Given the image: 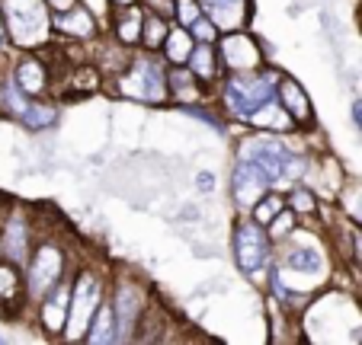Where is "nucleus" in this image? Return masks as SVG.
I'll use <instances>...</instances> for the list:
<instances>
[{
	"label": "nucleus",
	"instance_id": "nucleus-29",
	"mask_svg": "<svg viewBox=\"0 0 362 345\" xmlns=\"http://www.w3.org/2000/svg\"><path fill=\"white\" fill-rule=\"evenodd\" d=\"M288 208H292L295 214H298V211H301V214H305V211H308V214H315V211H317L315 192H311V189H295L292 195H288Z\"/></svg>",
	"mask_w": 362,
	"mask_h": 345
},
{
	"label": "nucleus",
	"instance_id": "nucleus-6",
	"mask_svg": "<svg viewBox=\"0 0 362 345\" xmlns=\"http://www.w3.org/2000/svg\"><path fill=\"white\" fill-rule=\"evenodd\" d=\"M64 275V253L58 243H39L29 256V269H26V291L29 298L42 301Z\"/></svg>",
	"mask_w": 362,
	"mask_h": 345
},
{
	"label": "nucleus",
	"instance_id": "nucleus-33",
	"mask_svg": "<svg viewBox=\"0 0 362 345\" xmlns=\"http://www.w3.org/2000/svg\"><path fill=\"white\" fill-rule=\"evenodd\" d=\"M196 186H199V189H215V176H212V173H199Z\"/></svg>",
	"mask_w": 362,
	"mask_h": 345
},
{
	"label": "nucleus",
	"instance_id": "nucleus-3",
	"mask_svg": "<svg viewBox=\"0 0 362 345\" xmlns=\"http://www.w3.org/2000/svg\"><path fill=\"white\" fill-rule=\"evenodd\" d=\"M276 83H279V74H273V71L231 74L225 80V106L247 122L257 109H263L267 102L276 99Z\"/></svg>",
	"mask_w": 362,
	"mask_h": 345
},
{
	"label": "nucleus",
	"instance_id": "nucleus-7",
	"mask_svg": "<svg viewBox=\"0 0 362 345\" xmlns=\"http://www.w3.org/2000/svg\"><path fill=\"white\" fill-rule=\"evenodd\" d=\"M234 259L244 275H257L269 262V230L260 221H238L234 227Z\"/></svg>",
	"mask_w": 362,
	"mask_h": 345
},
{
	"label": "nucleus",
	"instance_id": "nucleus-23",
	"mask_svg": "<svg viewBox=\"0 0 362 345\" xmlns=\"http://www.w3.org/2000/svg\"><path fill=\"white\" fill-rule=\"evenodd\" d=\"M286 269H295V272H305V275H317L321 278L324 272V259L317 250H311V246H292V250H286Z\"/></svg>",
	"mask_w": 362,
	"mask_h": 345
},
{
	"label": "nucleus",
	"instance_id": "nucleus-15",
	"mask_svg": "<svg viewBox=\"0 0 362 345\" xmlns=\"http://www.w3.org/2000/svg\"><path fill=\"white\" fill-rule=\"evenodd\" d=\"M52 29L62 35H71V39H90L96 32V20L90 16L87 7L74 4L71 10H62V13L52 16Z\"/></svg>",
	"mask_w": 362,
	"mask_h": 345
},
{
	"label": "nucleus",
	"instance_id": "nucleus-14",
	"mask_svg": "<svg viewBox=\"0 0 362 345\" xmlns=\"http://www.w3.org/2000/svg\"><path fill=\"white\" fill-rule=\"evenodd\" d=\"M23 294H29V291H26V284H23L16 262L13 259H0V313L10 317V313L20 310Z\"/></svg>",
	"mask_w": 362,
	"mask_h": 345
},
{
	"label": "nucleus",
	"instance_id": "nucleus-5",
	"mask_svg": "<svg viewBox=\"0 0 362 345\" xmlns=\"http://www.w3.org/2000/svg\"><path fill=\"white\" fill-rule=\"evenodd\" d=\"M100 304H103V282L93 272H81L77 282L71 284V313H68V326H64L68 342H77V339L87 336Z\"/></svg>",
	"mask_w": 362,
	"mask_h": 345
},
{
	"label": "nucleus",
	"instance_id": "nucleus-19",
	"mask_svg": "<svg viewBox=\"0 0 362 345\" xmlns=\"http://www.w3.org/2000/svg\"><path fill=\"white\" fill-rule=\"evenodd\" d=\"M196 35L189 32L186 26H170V32H167V42H164V58L177 68V64H189V58H192V52H196Z\"/></svg>",
	"mask_w": 362,
	"mask_h": 345
},
{
	"label": "nucleus",
	"instance_id": "nucleus-2",
	"mask_svg": "<svg viewBox=\"0 0 362 345\" xmlns=\"http://www.w3.org/2000/svg\"><path fill=\"white\" fill-rule=\"evenodd\" d=\"M10 39L20 48H35L52 35V16L45 0H0Z\"/></svg>",
	"mask_w": 362,
	"mask_h": 345
},
{
	"label": "nucleus",
	"instance_id": "nucleus-9",
	"mask_svg": "<svg viewBox=\"0 0 362 345\" xmlns=\"http://www.w3.org/2000/svg\"><path fill=\"white\" fill-rule=\"evenodd\" d=\"M269 186H273V179L267 176V169L257 167L253 160H244V157H240L238 167H234V173H231L234 202H238L240 208H253V205L269 192Z\"/></svg>",
	"mask_w": 362,
	"mask_h": 345
},
{
	"label": "nucleus",
	"instance_id": "nucleus-12",
	"mask_svg": "<svg viewBox=\"0 0 362 345\" xmlns=\"http://www.w3.org/2000/svg\"><path fill=\"white\" fill-rule=\"evenodd\" d=\"M42 326L48 336H58L68 326V313H71V284L58 282L52 291L42 298Z\"/></svg>",
	"mask_w": 362,
	"mask_h": 345
},
{
	"label": "nucleus",
	"instance_id": "nucleus-17",
	"mask_svg": "<svg viewBox=\"0 0 362 345\" xmlns=\"http://www.w3.org/2000/svg\"><path fill=\"white\" fill-rule=\"evenodd\" d=\"M0 246H4V256L13 259L16 265L26 262L29 256V227L23 217H10L7 224H4V230H0Z\"/></svg>",
	"mask_w": 362,
	"mask_h": 345
},
{
	"label": "nucleus",
	"instance_id": "nucleus-28",
	"mask_svg": "<svg viewBox=\"0 0 362 345\" xmlns=\"http://www.w3.org/2000/svg\"><path fill=\"white\" fill-rule=\"evenodd\" d=\"M292 230H295V211L292 208H282L279 214L273 217V224H269V237L282 240V237H288Z\"/></svg>",
	"mask_w": 362,
	"mask_h": 345
},
{
	"label": "nucleus",
	"instance_id": "nucleus-26",
	"mask_svg": "<svg viewBox=\"0 0 362 345\" xmlns=\"http://www.w3.org/2000/svg\"><path fill=\"white\" fill-rule=\"evenodd\" d=\"M282 208H286V198H282V195H269V192H267L260 202L253 205V221H260L263 227H267V224H273V217L279 214Z\"/></svg>",
	"mask_w": 362,
	"mask_h": 345
},
{
	"label": "nucleus",
	"instance_id": "nucleus-36",
	"mask_svg": "<svg viewBox=\"0 0 362 345\" xmlns=\"http://www.w3.org/2000/svg\"><path fill=\"white\" fill-rule=\"evenodd\" d=\"M116 7H132V4H138V0H112Z\"/></svg>",
	"mask_w": 362,
	"mask_h": 345
},
{
	"label": "nucleus",
	"instance_id": "nucleus-13",
	"mask_svg": "<svg viewBox=\"0 0 362 345\" xmlns=\"http://www.w3.org/2000/svg\"><path fill=\"white\" fill-rule=\"evenodd\" d=\"M276 99L286 106V112L295 119V125H311L315 112H311V102L305 96V87H301L295 77L279 74V83H276Z\"/></svg>",
	"mask_w": 362,
	"mask_h": 345
},
{
	"label": "nucleus",
	"instance_id": "nucleus-20",
	"mask_svg": "<svg viewBox=\"0 0 362 345\" xmlns=\"http://www.w3.org/2000/svg\"><path fill=\"white\" fill-rule=\"evenodd\" d=\"M141 35H144V13L138 10V4H132V7H119L116 13V39L119 45H141Z\"/></svg>",
	"mask_w": 362,
	"mask_h": 345
},
{
	"label": "nucleus",
	"instance_id": "nucleus-16",
	"mask_svg": "<svg viewBox=\"0 0 362 345\" xmlns=\"http://www.w3.org/2000/svg\"><path fill=\"white\" fill-rule=\"evenodd\" d=\"M13 83L26 96H45L48 93V68L39 58H23L13 68Z\"/></svg>",
	"mask_w": 362,
	"mask_h": 345
},
{
	"label": "nucleus",
	"instance_id": "nucleus-10",
	"mask_svg": "<svg viewBox=\"0 0 362 345\" xmlns=\"http://www.w3.org/2000/svg\"><path fill=\"white\" fill-rule=\"evenodd\" d=\"M112 310H116V336L119 339H129L132 332L138 329L141 313H144L141 288H138L135 282H122V284H119V291H116V304H112Z\"/></svg>",
	"mask_w": 362,
	"mask_h": 345
},
{
	"label": "nucleus",
	"instance_id": "nucleus-18",
	"mask_svg": "<svg viewBox=\"0 0 362 345\" xmlns=\"http://www.w3.org/2000/svg\"><path fill=\"white\" fill-rule=\"evenodd\" d=\"M189 71L202 83L218 80V74H221V52H218V45H215V42H199L196 52H192V58H189Z\"/></svg>",
	"mask_w": 362,
	"mask_h": 345
},
{
	"label": "nucleus",
	"instance_id": "nucleus-24",
	"mask_svg": "<svg viewBox=\"0 0 362 345\" xmlns=\"http://www.w3.org/2000/svg\"><path fill=\"white\" fill-rule=\"evenodd\" d=\"M87 342H93V345H103V342H116V310H112L110 304H100V310H96V317H93V323H90V329H87Z\"/></svg>",
	"mask_w": 362,
	"mask_h": 345
},
{
	"label": "nucleus",
	"instance_id": "nucleus-27",
	"mask_svg": "<svg viewBox=\"0 0 362 345\" xmlns=\"http://www.w3.org/2000/svg\"><path fill=\"white\" fill-rule=\"evenodd\" d=\"M199 16H202V4L199 0H173V20H180V26L189 29Z\"/></svg>",
	"mask_w": 362,
	"mask_h": 345
},
{
	"label": "nucleus",
	"instance_id": "nucleus-32",
	"mask_svg": "<svg viewBox=\"0 0 362 345\" xmlns=\"http://www.w3.org/2000/svg\"><path fill=\"white\" fill-rule=\"evenodd\" d=\"M45 4L55 10V13H62V10H71V7H74L77 0H45Z\"/></svg>",
	"mask_w": 362,
	"mask_h": 345
},
{
	"label": "nucleus",
	"instance_id": "nucleus-8",
	"mask_svg": "<svg viewBox=\"0 0 362 345\" xmlns=\"http://www.w3.org/2000/svg\"><path fill=\"white\" fill-rule=\"evenodd\" d=\"M221 52V64H225L231 74H250V71H263V52L260 42L247 35L244 29L238 32H225V39L218 42Z\"/></svg>",
	"mask_w": 362,
	"mask_h": 345
},
{
	"label": "nucleus",
	"instance_id": "nucleus-21",
	"mask_svg": "<svg viewBox=\"0 0 362 345\" xmlns=\"http://www.w3.org/2000/svg\"><path fill=\"white\" fill-rule=\"evenodd\" d=\"M167 80H170V96L173 99H180V102H199L205 96L202 93V80L189 71V64H177V71H170Z\"/></svg>",
	"mask_w": 362,
	"mask_h": 345
},
{
	"label": "nucleus",
	"instance_id": "nucleus-35",
	"mask_svg": "<svg viewBox=\"0 0 362 345\" xmlns=\"http://www.w3.org/2000/svg\"><path fill=\"white\" fill-rule=\"evenodd\" d=\"M353 122H356V128L362 131V99L353 102Z\"/></svg>",
	"mask_w": 362,
	"mask_h": 345
},
{
	"label": "nucleus",
	"instance_id": "nucleus-25",
	"mask_svg": "<svg viewBox=\"0 0 362 345\" xmlns=\"http://www.w3.org/2000/svg\"><path fill=\"white\" fill-rule=\"evenodd\" d=\"M167 32H170V26H167V16H160V13H144L141 45L148 48V52H158V48H164Z\"/></svg>",
	"mask_w": 362,
	"mask_h": 345
},
{
	"label": "nucleus",
	"instance_id": "nucleus-30",
	"mask_svg": "<svg viewBox=\"0 0 362 345\" xmlns=\"http://www.w3.org/2000/svg\"><path fill=\"white\" fill-rule=\"evenodd\" d=\"M189 32L196 35V42H215V39H218V32H221V29L215 26V23L202 13V16H199V20L189 26Z\"/></svg>",
	"mask_w": 362,
	"mask_h": 345
},
{
	"label": "nucleus",
	"instance_id": "nucleus-34",
	"mask_svg": "<svg viewBox=\"0 0 362 345\" xmlns=\"http://www.w3.org/2000/svg\"><path fill=\"white\" fill-rule=\"evenodd\" d=\"M7 39H10V29H7V20H4V10H0V48L7 45Z\"/></svg>",
	"mask_w": 362,
	"mask_h": 345
},
{
	"label": "nucleus",
	"instance_id": "nucleus-4",
	"mask_svg": "<svg viewBox=\"0 0 362 345\" xmlns=\"http://www.w3.org/2000/svg\"><path fill=\"white\" fill-rule=\"evenodd\" d=\"M240 157L267 169V176L273 183H279V179H298L305 173V160L295 157L288 147H282L279 141H273V138H250V141H244L240 144Z\"/></svg>",
	"mask_w": 362,
	"mask_h": 345
},
{
	"label": "nucleus",
	"instance_id": "nucleus-11",
	"mask_svg": "<svg viewBox=\"0 0 362 345\" xmlns=\"http://www.w3.org/2000/svg\"><path fill=\"white\" fill-rule=\"evenodd\" d=\"M199 4L221 32H238L250 23V0H199Z\"/></svg>",
	"mask_w": 362,
	"mask_h": 345
},
{
	"label": "nucleus",
	"instance_id": "nucleus-31",
	"mask_svg": "<svg viewBox=\"0 0 362 345\" xmlns=\"http://www.w3.org/2000/svg\"><path fill=\"white\" fill-rule=\"evenodd\" d=\"M343 202H346V211H349V214H353L356 221L362 224V186H356V189L349 192V195L343 198Z\"/></svg>",
	"mask_w": 362,
	"mask_h": 345
},
{
	"label": "nucleus",
	"instance_id": "nucleus-1",
	"mask_svg": "<svg viewBox=\"0 0 362 345\" xmlns=\"http://www.w3.org/2000/svg\"><path fill=\"white\" fill-rule=\"evenodd\" d=\"M119 93L129 96V99H138V102H167L170 96V80H167V71L164 64L158 61V54H132L129 68L119 74L116 80Z\"/></svg>",
	"mask_w": 362,
	"mask_h": 345
},
{
	"label": "nucleus",
	"instance_id": "nucleus-22",
	"mask_svg": "<svg viewBox=\"0 0 362 345\" xmlns=\"http://www.w3.org/2000/svg\"><path fill=\"white\" fill-rule=\"evenodd\" d=\"M247 122L253 125V128H267V131H288L295 125V119L286 112V106H282L279 99L267 102L263 109H257V112L247 119Z\"/></svg>",
	"mask_w": 362,
	"mask_h": 345
}]
</instances>
